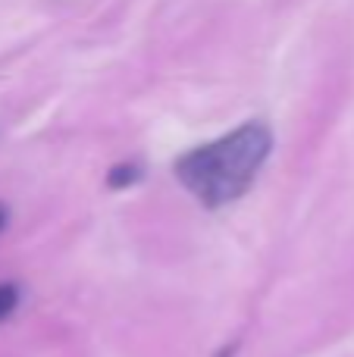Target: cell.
I'll return each mask as SVG.
<instances>
[{"mask_svg": "<svg viewBox=\"0 0 354 357\" xmlns=\"http://www.w3.org/2000/svg\"><path fill=\"white\" fill-rule=\"evenodd\" d=\"M6 220H10V213H6V207H3V204H0V232H3V229H6Z\"/></svg>", "mask_w": 354, "mask_h": 357, "instance_id": "cell-5", "label": "cell"}, {"mask_svg": "<svg viewBox=\"0 0 354 357\" xmlns=\"http://www.w3.org/2000/svg\"><path fill=\"white\" fill-rule=\"evenodd\" d=\"M273 151V132L263 123H245L217 142L194 148L176 160V178L204 207L232 204L254 185L261 167Z\"/></svg>", "mask_w": 354, "mask_h": 357, "instance_id": "cell-1", "label": "cell"}, {"mask_svg": "<svg viewBox=\"0 0 354 357\" xmlns=\"http://www.w3.org/2000/svg\"><path fill=\"white\" fill-rule=\"evenodd\" d=\"M16 307H19V289L13 282H0V323L6 317H13Z\"/></svg>", "mask_w": 354, "mask_h": 357, "instance_id": "cell-3", "label": "cell"}, {"mask_svg": "<svg viewBox=\"0 0 354 357\" xmlns=\"http://www.w3.org/2000/svg\"><path fill=\"white\" fill-rule=\"evenodd\" d=\"M236 348H238V345H226L223 351H217V357H236Z\"/></svg>", "mask_w": 354, "mask_h": 357, "instance_id": "cell-4", "label": "cell"}, {"mask_svg": "<svg viewBox=\"0 0 354 357\" xmlns=\"http://www.w3.org/2000/svg\"><path fill=\"white\" fill-rule=\"evenodd\" d=\"M138 178H141V167H138V163H119V167L110 169L107 185H110V188H129Z\"/></svg>", "mask_w": 354, "mask_h": 357, "instance_id": "cell-2", "label": "cell"}]
</instances>
